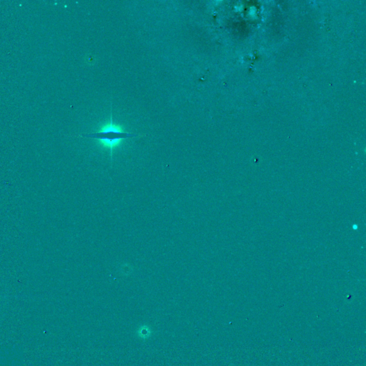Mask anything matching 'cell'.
<instances>
[{
  "label": "cell",
  "mask_w": 366,
  "mask_h": 366,
  "mask_svg": "<svg viewBox=\"0 0 366 366\" xmlns=\"http://www.w3.org/2000/svg\"><path fill=\"white\" fill-rule=\"evenodd\" d=\"M136 136L137 134L125 132L121 126L114 123L112 116L109 123L103 125L97 132L87 135V137L97 139L102 147L110 150L111 155L113 150L119 147L122 141Z\"/></svg>",
  "instance_id": "obj_1"
}]
</instances>
